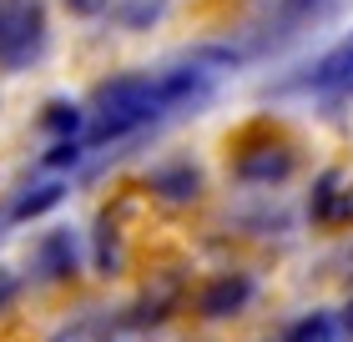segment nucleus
<instances>
[{
	"label": "nucleus",
	"mask_w": 353,
	"mask_h": 342,
	"mask_svg": "<svg viewBox=\"0 0 353 342\" xmlns=\"http://www.w3.org/2000/svg\"><path fill=\"white\" fill-rule=\"evenodd\" d=\"M167 121L162 111V86L157 76H117L96 91V106H91V146H106V141H126L147 126Z\"/></svg>",
	"instance_id": "obj_1"
},
{
	"label": "nucleus",
	"mask_w": 353,
	"mask_h": 342,
	"mask_svg": "<svg viewBox=\"0 0 353 342\" xmlns=\"http://www.w3.org/2000/svg\"><path fill=\"white\" fill-rule=\"evenodd\" d=\"M46 51V6L41 0H0V66L26 71Z\"/></svg>",
	"instance_id": "obj_2"
},
{
	"label": "nucleus",
	"mask_w": 353,
	"mask_h": 342,
	"mask_svg": "<svg viewBox=\"0 0 353 342\" xmlns=\"http://www.w3.org/2000/svg\"><path fill=\"white\" fill-rule=\"evenodd\" d=\"M293 86H303V91H353V36H343L333 51H323Z\"/></svg>",
	"instance_id": "obj_3"
},
{
	"label": "nucleus",
	"mask_w": 353,
	"mask_h": 342,
	"mask_svg": "<svg viewBox=\"0 0 353 342\" xmlns=\"http://www.w3.org/2000/svg\"><path fill=\"white\" fill-rule=\"evenodd\" d=\"M152 191H157L162 202L187 206V202H197V197H202V171L192 167V161H167V167H157V171H152Z\"/></svg>",
	"instance_id": "obj_4"
},
{
	"label": "nucleus",
	"mask_w": 353,
	"mask_h": 342,
	"mask_svg": "<svg viewBox=\"0 0 353 342\" xmlns=\"http://www.w3.org/2000/svg\"><path fill=\"white\" fill-rule=\"evenodd\" d=\"M248 297H252V282L243 272H228V277H217V282L202 292L197 307L207 317H232V312H243V307H248Z\"/></svg>",
	"instance_id": "obj_5"
},
{
	"label": "nucleus",
	"mask_w": 353,
	"mask_h": 342,
	"mask_svg": "<svg viewBox=\"0 0 353 342\" xmlns=\"http://www.w3.org/2000/svg\"><path fill=\"white\" fill-rule=\"evenodd\" d=\"M76 262H81V247H76L71 232H51V237L41 242V252H36V267L51 277V282H61V277H76Z\"/></svg>",
	"instance_id": "obj_6"
},
{
	"label": "nucleus",
	"mask_w": 353,
	"mask_h": 342,
	"mask_svg": "<svg viewBox=\"0 0 353 342\" xmlns=\"http://www.w3.org/2000/svg\"><path fill=\"white\" fill-rule=\"evenodd\" d=\"M288 171H293V151H288V146H263V151L237 161V176H243V182H283Z\"/></svg>",
	"instance_id": "obj_7"
},
{
	"label": "nucleus",
	"mask_w": 353,
	"mask_h": 342,
	"mask_svg": "<svg viewBox=\"0 0 353 342\" xmlns=\"http://www.w3.org/2000/svg\"><path fill=\"white\" fill-rule=\"evenodd\" d=\"M61 197H66V186L61 182H41V186H26L21 197H15V206L6 211V217H15V222H30V217H41V211H51Z\"/></svg>",
	"instance_id": "obj_8"
},
{
	"label": "nucleus",
	"mask_w": 353,
	"mask_h": 342,
	"mask_svg": "<svg viewBox=\"0 0 353 342\" xmlns=\"http://www.w3.org/2000/svg\"><path fill=\"white\" fill-rule=\"evenodd\" d=\"M288 342H339V332H333V317L328 312H313L303 317L293 332H288Z\"/></svg>",
	"instance_id": "obj_9"
},
{
	"label": "nucleus",
	"mask_w": 353,
	"mask_h": 342,
	"mask_svg": "<svg viewBox=\"0 0 353 342\" xmlns=\"http://www.w3.org/2000/svg\"><path fill=\"white\" fill-rule=\"evenodd\" d=\"M46 131L76 136V131H81V111H76L71 101H51V106H46Z\"/></svg>",
	"instance_id": "obj_10"
},
{
	"label": "nucleus",
	"mask_w": 353,
	"mask_h": 342,
	"mask_svg": "<svg viewBox=\"0 0 353 342\" xmlns=\"http://www.w3.org/2000/svg\"><path fill=\"white\" fill-rule=\"evenodd\" d=\"M339 211V176H318V191H313V217H333Z\"/></svg>",
	"instance_id": "obj_11"
},
{
	"label": "nucleus",
	"mask_w": 353,
	"mask_h": 342,
	"mask_svg": "<svg viewBox=\"0 0 353 342\" xmlns=\"http://www.w3.org/2000/svg\"><path fill=\"white\" fill-rule=\"evenodd\" d=\"M157 10H162L157 0H137V6H126V10H121V21H126V25H137V21H157Z\"/></svg>",
	"instance_id": "obj_12"
},
{
	"label": "nucleus",
	"mask_w": 353,
	"mask_h": 342,
	"mask_svg": "<svg viewBox=\"0 0 353 342\" xmlns=\"http://www.w3.org/2000/svg\"><path fill=\"white\" fill-rule=\"evenodd\" d=\"M15 292H21V277H15V272H6V267H0V312H6V307L15 302Z\"/></svg>",
	"instance_id": "obj_13"
},
{
	"label": "nucleus",
	"mask_w": 353,
	"mask_h": 342,
	"mask_svg": "<svg viewBox=\"0 0 353 342\" xmlns=\"http://www.w3.org/2000/svg\"><path fill=\"white\" fill-rule=\"evenodd\" d=\"M66 6H71L76 15H101V10L111 6V0H66Z\"/></svg>",
	"instance_id": "obj_14"
},
{
	"label": "nucleus",
	"mask_w": 353,
	"mask_h": 342,
	"mask_svg": "<svg viewBox=\"0 0 353 342\" xmlns=\"http://www.w3.org/2000/svg\"><path fill=\"white\" fill-rule=\"evenodd\" d=\"M318 6H323V0H283L288 15H308V10H318Z\"/></svg>",
	"instance_id": "obj_15"
},
{
	"label": "nucleus",
	"mask_w": 353,
	"mask_h": 342,
	"mask_svg": "<svg viewBox=\"0 0 353 342\" xmlns=\"http://www.w3.org/2000/svg\"><path fill=\"white\" fill-rule=\"evenodd\" d=\"M339 211H348V217H353V191H343V202H339Z\"/></svg>",
	"instance_id": "obj_16"
},
{
	"label": "nucleus",
	"mask_w": 353,
	"mask_h": 342,
	"mask_svg": "<svg viewBox=\"0 0 353 342\" xmlns=\"http://www.w3.org/2000/svg\"><path fill=\"white\" fill-rule=\"evenodd\" d=\"M343 328H348V342H353V307H348V312H343Z\"/></svg>",
	"instance_id": "obj_17"
}]
</instances>
